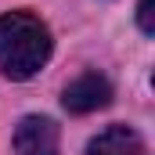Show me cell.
Instances as JSON below:
<instances>
[{"label": "cell", "instance_id": "5", "mask_svg": "<svg viewBox=\"0 0 155 155\" xmlns=\"http://www.w3.org/2000/svg\"><path fill=\"white\" fill-rule=\"evenodd\" d=\"M137 22H141V29L152 36L155 25H152V0H141V7H137Z\"/></svg>", "mask_w": 155, "mask_h": 155}, {"label": "cell", "instance_id": "4", "mask_svg": "<svg viewBox=\"0 0 155 155\" xmlns=\"http://www.w3.org/2000/svg\"><path fill=\"white\" fill-rule=\"evenodd\" d=\"M141 152H144V144H141L137 130H130V126H108L87 144V155H141Z\"/></svg>", "mask_w": 155, "mask_h": 155}, {"label": "cell", "instance_id": "3", "mask_svg": "<svg viewBox=\"0 0 155 155\" xmlns=\"http://www.w3.org/2000/svg\"><path fill=\"white\" fill-rule=\"evenodd\" d=\"M18 155H58V126L47 116H25L15 130Z\"/></svg>", "mask_w": 155, "mask_h": 155}, {"label": "cell", "instance_id": "2", "mask_svg": "<svg viewBox=\"0 0 155 155\" xmlns=\"http://www.w3.org/2000/svg\"><path fill=\"white\" fill-rule=\"evenodd\" d=\"M61 101H65V108H69L72 116L97 112V108H105V105L112 101V83L105 76H97V72H87V76L72 79V83L65 87Z\"/></svg>", "mask_w": 155, "mask_h": 155}, {"label": "cell", "instance_id": "1", "mask_svg": "<svg viewBox=\"0 0 155 155\" xmlns=\"http://www.w3.org/2000/svg\"><path fill=\"white\" fill-rule=\"evenodd\" d=\"M51 58V29L29 11L0 15V69L11 79H33Z\"/></svg>", "mask_w": 155, "mask_h": 155}]
</instances>
